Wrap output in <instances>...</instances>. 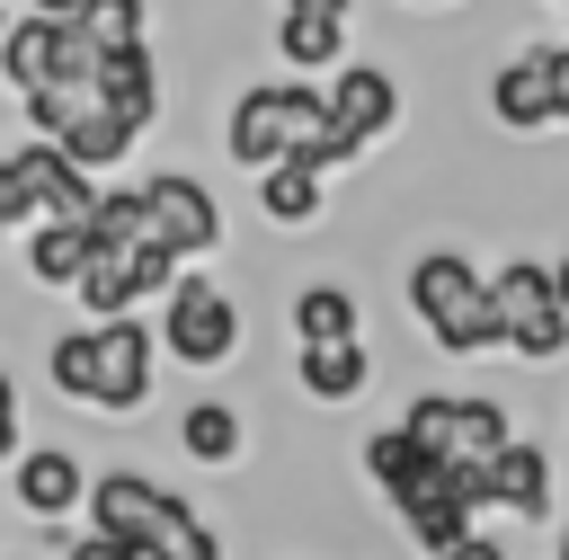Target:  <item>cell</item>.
<instances>
[{
  "label": "cell",
  "mask_w": 569,
  "mask_h": 560,
  "mask_svg": "<svg viewBox=\"0 0 569 560\" xmlns=\"http://www.w3.org/2000/svg\"><path fill=\"white\" fill-rule=\"evenodd\" d=\"M551 53V107H560V124H569V44H542Z\"/></svg>",
  "instance_id": "32"
},
{
  "label": "cell",
  "mask_w": 569,
  "mask_h": 560,
  "mask_svg": "<svg viewBox=\"0 0 569 560\" xmlns=\"http://www.w3.org/2000/svg\"><path fill=\"white\" fill-rule=\"evenodd\" d=\"M80 267H89V222L36 213V240H27V276H36V284H80Z\"/></svg>",
  "instance_id": "18"
},
{
  "label": "cell",
  "mask_w": 569,
  "mask_h": 560,
  "mask_svg": "<svg viewBox=\"0 0 569 560\" xmlns=\"http://www.w3.org/2000/svg\"><path fill=\"white\" fill-rule=\"evenodd\" d=\"M62 151L80 160V169H107V160H124L133 151V124L107 107V98H89L80 116H71V133H62Z\"/></svg>",
  "instance_id": "22"
},
{
  "label": "cell",
  "mask_w": 569,
  "mask_h": 560,
  "mask_svg": "<svg viewBox=\"0 0 569 560\" xmlns=\"http://www.w3.org/2000/svg\"><path fill=\"white\" fill-rule=\"evenodd\" d=\"M178 267H187V258H178L160 231H142V249L124 258V302H133V311H142V302H160V293L178 284Z\"/></svg>",
  "instance_id": "25"
},
{
  "label": "cell",
  "mask_w": 569,
  "mask_h": 560,
  "mask_svg": "<svg viewBox=\"0 0 569 560\" xmlns=\"http://www.w3.org/2000/svg\"><path fill=\"white\" fill-rule=\"evenodd\" d=\"M178 436H187L196 462H240V409H222V400H196L178 418Z\"/></svg>",
  "instance_id": "24"
},
{
  "label": "cell",
  "mask_w": 569,
  "mask_h": 560,
  "mask_svg": "<svg viewBox=\"0 0 569 560\" xmlns=\"http://www.w3.org/2000/svg\"><path fill=\"white\" fill-rule=\"evenodd\" d=\"M365 480H373L382 498H400V489L436 480V453H427L409 427H382V436H365Z\"/></svg>",
  "instance_id": "20"
},
{
  "label": "cell",
  "mask_w": 569,
  "mask_h": 560,
  "mask_svg": "<svg viewBox=\"0 0 569 560\" xmlns=\"http://www.w3.org/2000/svg\"><path fill=\"white\" fill-rule=\"evenodd\" d=\"M142 222L178 249V258H204V249H222V204H213V187H196L187 169H160V178H142Z\"/></svg>",
  "instance_id": "8"
},
{
  "label": "cell",
  "mask_w": 569,
  "mask_h": 560,
  "mask_svg": "<svg viewBox=\"0 0 569 560\" xmlns=\"http://www.w3.org/2000/svg\"><path fill=\"white\" fill-rule=\"evenodd\" d=\"M0 71H9V89L27 98V89H53V80H89L98 71V44H89V27L80 18H27V27H9L0 36Z\"/></svg>",
  "instance_id": "5"
},
{
  "label": "cell",
  "mask_w": 569,
  "mask_h": 560,
  "mask_svg": "<svg viewBox=\"0 0 569 560\" xmlns=\"http://www.w3.org/2000/svg\"><path fill=\"white\" fill-rule=\"evenodd\" d=\"M71 18L89 27V44H98V53H107V44H142V27H151V9H142V0H80Z\"/></svg>",
  "instance_id": "27"
},
{
  "label": "cell",
  "mask_w": 569,
  "mask_h": 560,
  "mask_svg": "<svg viewBox=\"0 0 569 560\" xmlns=\"http://www.w3.org/2000/svg\"><path fill=\"white\" fill-rule=\"evenodd\" d=\"M151 364H160V338L133 311H107L98 320V391H89V409H107V418L142 409L151 400Z\"/></svg>",
  "instance_id": "7"
},
{
  "label": "cell",
  "mask_w": 569,
  "mask_h": 560,
  "mask_svg": "<svg viewBox=\"0 0 569 560\" xmlns=\"http://www.w3.org/2000/svg\"><path fill=\"white\" fill-rule=\"evenodd\" d=\"M116 560H169V551H160L151 533H116Z\"/></svg>",
  "instance_id": "33"
},
{
  "label": "cell",
  "mask_w": 569,
  "mask_h": 560,
  "mask_svg": "<svg viewBox=\"0 0 569 560\" xmlns=\"http://www.w3.org/2000/svg\"><path fill=\"white\" fill-rule=\"evenodd\" d=\"M284 329H293V347L365 338V329H356V293H347V284H302V293H293V311H284Z\"/></svg>",
  "instance_id": "19"
},
{
  "label": "cell",
  "mask_w": 569,
  "mask_h": 560,
  "mask_svg": "<svg viewBox=\"0 0 569 560\" xmlns=\"http://www.w3.org/2000/svg\"><path fill=\"white\" fill-rule=\"evenodd\" d=\"M418 9H436V0H418Z\"/></svg>",
  "instance_id": "39"
},
{
  "label": "cell",
  "mask_w": 569,
  "mask_h": 560,
  "mask_svg": "<svg viewBox=\"0 0 569 560\" xmlns=\"http://www.w3.org/2000/svg\"><path fill=\"white\" fill-rule=\"evenodd\" d=\"M489 293H498V329H507V347H516L525 364H551V356L569 347V302H560L551 267H533V258H507Z\"/></svg>",
  "instance_id": "4"
},
{
  "label": "cell",
  "mask_w": 569,
  "mask_h": 560,
  "mask_svg": "<svg viewBox=\"0 0 569 560\" xmlns=\"http://www.w3.org/2000/svg\"><path fill=\"white\" fill-rule=\"evenodd\" d=\"M0 462H18V391H9V373H0Z\"/></svg>",
  "instance_id": "31"
},
{
  "label": "cell",
  "mask_w": 569,
  "mask_h": 560,
  "mask_svg": "<svg viewBox=\"0 0 569 560\" xmlns=\"http://www.w3.org/2000/svg\"><path fill=\"white\" fill-rule=\"evenodd\" d=\"M0 36H9V9H0Z\"/></svg>",
  "instance_id": "37"
},
{
  "label": "cell",
  "mask_w": 569,
  "mask_h": 560,
  "mask_svg": "<svg viewBox=\"0 0 569 560\" xmlns=\"http://www.w3.org/2000/svg\"><path fill=\"white\" fill-rule=\"evenodd\" d=\"M489 507H507V516H542L551 507V453L542 444H525V436H507L498 453H489Z\"/></svg>",
  "instance_id": "14"
},
{
  "label": "cell",
  "mask_w": 569,
  "mask_h": 560,
  "mask_svg": "<svg viewBox=\"0 0 569 560\" xmlns=\"http://www.w3.org/2000/svg\"><path fill=\"white\" fill-rule=\"evenodd\" d=\"M409 311H418V329H427L445 356H489V347H507L498 293H489V276H480L462 249H427V258L409 267Z\"/></svg>",
  "instance_id": "1"
},
{
  "label": "cell",
  "mask_w": 569,
  "mask_h": 560,
  "mask_svg": "<svg viewBox=\"0 0 569 560\" xmlns=\"http://www.w3.org/2000/svg\"><path fill=\"white\" fill-rule=\"evenodd\" d=\"M44 204H36V187H27V169H18V151H0V231H27Z\"/></svg>",
  "instance_id": "28"
},
{
  "label": "cell",
  "mask_w": 569,
  "mask_h": 560,
  "mask_svg": "<svg viewBox=\"0 0 569 560\" xmlns=\"http://www.w3.org/2000/svg\"><path fill=\"white\" fill-rule=\"evenodd\" d=\"M489 116H498L507 133H542V124H560V107H551V53H542V44L516 53V62H498V80H489Z\"/></svg>",
  "instance_id": "11"
},
{
  "label": "cell",
  "mask_w": 569,
  "mask_h": 560,
  "mask_svg": "<svg viewBox=\"0 0 569 560\" xmlns=\"http://www.w3.org/2000/svg\"><path fill=\"white\" fill-rule=\"evenodd\" d=\"M258 204H267V222H311V213H320V169L267 160V169H258Z\"/></svg>",
  "instance_id": "23"
},
{
  "label": "cell",
  "mask_w": 569,
  "mask_h": 560,
  "mask_svg": "<svg viewBox=\"0 0 569 560\" xmlns=\"http://www.w3.org/2000/svg\"><path fill=\"white\" fill-rule=\"evenodd\" d=\"M9 489H18V507L27 516H44V524H71V507L89 498V471H80V453L71 444H18V471H9Z\"/></svg>",
  "instance_id": "9"
},
{
  "label": "cell",
  "mask_w": 569,
  "mask_h": 560,
  "mask_svg": "<svg viewBox=\"0 0 569 560\" xmlns=\"http://www.w3.org/2000/svg\"><path fill=\"white\" fill-rule=\"evenodd\" d=\"M391 516H400V533H409L418 551H445V542H462V533H471V516H480V507H471V498L453 489V471L436 462V480L400 489V498H391Z\"/></svg>",
  "instance_id": "10"
},
{
  "label": "cell",
  "mask_w": 569,
  "mask_h": 560,
  "mask_svg": "<svg viewBox=\"0 0 569 560\" xmlns=\"http://www.w3.org/2000/svg\"><path fill=\"white\" fill-rule=\"evenodd\" d=\"M62 560H116V533H98V524L71 533V524H62Z\"/></svg>",
  "instance_id": "29"
},
{
  "label": "cell",
  "mask_w": 569,
  "mask_h": 560,
  "mask_svg": "<svg viewBox=\"0 0 569 560\" xmlns=\"http://www.w3.org/2000/svg\"><path fill=\"white\" fill-rule=\"evenodd\" d=\"M89 524L98 533H142L151 524V507H160V480H142V471H107V480H89Z\"/></svg>",
  "instance_id": "17"
},
{
  "label": "cell",
  "mask_w": 569,
  "mask_h": 560,
  "mask_svg": "<svg viewBox=\"0 0 569 560\" xmlns=\"http://www.w3.org/2000/svg\"><path fill=\"white\" fill-rule=\"evenodd\" d=\"M89 80H98V98H107V107H116L133 133L160 116V62H151V36H142V44H107Z\"/></svg>",
  "instance_id": "12"
},
{
  "label": "cell",
  "mask_w": 569,
  "mask_h": 560,
  "mask_svg": "<svg viewBox=\"0 0 569 560\" xmlns=\"http://www.w3.org/2000/svg\"><path fill=\"white\" fill-rule=\"evenodd\" d=\"M436 560H507V542H498V533H462V542H445Z\"/></svg>",
  "instance_id": "30"
},
{
  "label": "cell",
  "mask_w": 569,
  "mask_h": 560,
  "mask_svg": "<svg viewBox=\"0 0 569 560\" xmlns=\"http://www.w3.org/2000/svg\"><path fill=\"white\" fill-rule=\"evenodd\" d=\"M160 347H169L178 364H196V373L231 364V347H240V302H231L222 284H204V276H178V284L160 293Z\"/></svg>",
  "instance_id": "3"
},
{
  "label": "cell",
  "mask_w": 569,
  "mask_h": 560,
  "mask_svg": "<svg viewBox=\"0 0 569 560\" xmlns=\"http://www.w3.org/2000/svg\"><path fill=\"white\" fill-rule=\"evenodd\" d=\"M551 284H560V302H569V258H560V267H551Z\"/></svg>",
  "instance_id": "36"
},
{
  "label": "cell",
  "mask_w": 569,
  "mask_h": 560,
  "mask_svg": "<svg viewBox=\"0 0 569 560\" xmlns=\"http://www.w3.org/2000/svg\"><path fill=\"white\" fill-rule=\"evenodd\" d=\"M329 124H347V133L382 142V133L400 124V89H391V71H373V62H347V71L329 80Z\"/></svg>",
  "instance_id": "13"
},
{
  "label": "cell",
  "mask_w": 569,
  "mask_h": 560,
  "mask_svg": "<svg viewBox=\"0 0 569 560\" xmlns=\"http://www.w3.org/2000/svg\"><path fill=\"white\" fill-rule=\"evenodd\" d=\"M329 124V89L302 71V80H267V89H240L231 98V124H222V151L240 160V169H267V160H284L302 133H320Z\"/></svg>",
  "instance_id": "2"
},
{
  "label": "cell",
  "mask_w": 569,
  "mask_h": 560,
  "mask_svg": "<svg viewBox=\"0 0 569 560\" xmlns=\"http://www.w3.org/2000/svg\"><path fill=\"white\" fill-rule=\"evenodd\" d=\"M44 364H53V391H62V400H89V391H98V329L53 338V356H44Z\"/></svg>",
  "instance_id": "26"
},
{
  "label": "cell",
  "mask_w": 569,
  "mask_h": 560,
  "mask_svg": "<svg viewBox=\"0 0 569 560\" xmlns=\"http://www.w3.org/2000/svg\"><path fill=\"white\" fill-rule=\"evenodd\" d=\"M293 382L311 391V400H365V382H373V356H365V338H329V347H293Z\"/></svg>",
  "instance_id": "15"
},
{
  "label": "cell",
  "mask_w": 569,
  "mask_h": 560,
  "mask_svg": "<svg viewBox=\"0 0 569 560\" xmlns=\"http://www.w3.org/2000/svg\"><path fill=\"white\" fill-rule=\"evenodd\" d=\"M276 53H284V71H338L347 62V18L276 9Z\"/></svg>",
  "instance_id": "16"
},
{
  "label": "cell",
  "mask_w": 569,
  "mask_h": 560,
  "mask_svg": "<svg viewBox=\"0 0 569 560\" xmlns=\"http://www.w3.org/2000/svg\"><path fill=\"white\" fill-rule=\"evenodd\" d=\"M36 9H44V18H71V9H80V0H36Z\"/></svg>",
  "instance_id": "35"
},
{
  "label": "cell",
  "mask_w": 569,
  "mask_h": 560,
  "mask_svg": "<svg viewBox=\"0 0 569 560\" xmlns=\"http://www.w3.org/2000/svg\"><path fill=\"white\" fill-rule=\"evenodd\" d=\"M436 462H480V453H498L516 427H507V409L498 400H471V391H427V400H409V418H400Z\"/></svg>",
  "instance_id": "6"
},
{
  "label": "cell",
  "mask_w": 569,
  "mask_h": 560,
  "mask_svg": "<svg viewBox=\"0 0 569 560\" xmlns=\"http://www.w3.org/2000/svg\"><path fill=\"white\" fill-rule=\"evenodd\" d=\"M284 9H311V18H356V0H284Z\"/></svg>",
  "instance_id": "34"
},
{
  "label": "cell",
  "mask_w": 569,
  "mask_h": 560,
  "mask_svg": "<svg viewBox=\"0 0 569 560\" xmlns=\"http://www.w3.org/2000/svg\"><path fill=\"white\" fill-rule=\"evenodd\" d=\"M560 560H569V533H560Z\"/></svg>",
  "instance_id": "38"
},
{
  "label": "cell",
  "mask_w": 569,
  "mask_h": 560,
  "mask_svg": "<svg viewBox=\"0 0 569 560\" xmlns=\"http://www.w3.org/2000/svg\"><path fill=\"white\" fill-rule=\"evenodd\" d=\"M142 533H151L169 560H222V533H213L178 489H160V507H151V524H142Z\"/></svg>",
  "instance_id": "21"
}]
</instances>
